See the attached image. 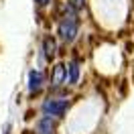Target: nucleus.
<instances>
[{
  "label": "nucleus",
  "mask_w": 134,
  "mask_h": 134,
  "mask_svg": "<svg viewBox=\"0 0 134 134\" xmlns=\"http://www.w3.org/2000/svg\"><path fill=\"white\" fill-rule=\"evenodd\" d=\"M57 51H59L57 39H55V37H51V35H47V37L43 39V47H41V57L45 59L47 63H51V61H55V57H57Z\"/></svg>",
  "instance_id": "39448f33"
},
{
  "label": "nucleus",
  "mask_w": 134,
  "mask_h": 134,
  "mask_svg": "<svg viewBox=\"0 0 134 134\" xmlns=\"http://www.w3.org/2000/svg\"><path fill=\"white\" fill-rule=\"evenodd\" d=\"M71 106V102L67 100V98H55V96H49L47 100H43L41 104V112L43 116H51L59 120V118H63L67 114V110Z\"/></svg>",
  "instance_id": "f03ea898"
},
{
  "label": "nucleus",
  "mask_w": 134,
  "mask_h": 134,
  "mask_svg": "<svg viewBox=\"0 0 134 134\" xmlns=\"http://www.w3.org/2000/svg\"><path fill=\"white\" fill-rule=\"evenodd\" d=\"M63 85H67V65L59 61V63H53L51 67V87L59 90Z\"/></svg>",
  "instance_id": "20e7f679"
},
{
  "label": "nucleus",
  "mask_w": 134,
  "mask_h": 134,
  "mask_svg": "<svg viewBox=\"0 0 134 134\" xmlns=\"http://www.w3.org/2000/svg\"><path fill=\"white\" fill-rule=\"evenodd\" d=\"M57 130V120L51 116H41L35 122V132L37 134H55Z\"/></svg>",
  "instance_id": "423d86ee"
},
{
  "label": "nucleus",
  "mask_w": 134,
  "mask_h": 134,
  "mask_svg": "<svg viewBox=\"0 0 134 134\" xmlns=\"http://www.w3.org/2000/svg\"><path fill=\"white\" fill-rule=\"evenodd\" d=\"M71 4H73L77 10H81V8L85 6V0H71Z\"/></svg>",
  "instance_id": "1a4fd4ad"
},
{
  "label": "nucleus",
  "mask_w": 134,
  "mask_h": 134,
  "mask_svg": "<svg viewBox=\"0 0 134 134\" xmlns=\"http://www.w3.org/2000/svg\"><path fill=\"white\" fill-rule=\"evenodd\" d=\"M79 29H81V18H79V10L69 2H63L61 6V14L57 20V37L61 43L71 45L75 43V39L79 37Z\"/></svg>",
  "instance_id": "f257e3e1"
},
{
  "label": "nucleus",
  "mask_w": 134,
  "mask_h": 134,
  "mask_svg": "<svg viewBox=\"0 0 134 134\" xmlns=\"http://www.w3.org/2000/svg\"><path fill=\"white\" fill-rule=\"evenodd\" d=\"M79 75H81V67L77 59H71L67 63V83L69 85H77L79 83Z\"/></svg>",
  "instance_id": "0eeeda50"
},
{
  "label": "nucleus",
  "mask_w": 134,
  "mask_h": 134,
  "mask_svg": "<svg viewBox=\"0 0 134 134\" xmlns=\"http://www.w3.org/2000/svg\"><path fill=\"white\" fill-rule=\"evenodd\" d=\"M35 2H37V6H39V8H47L53 0H35Z\"/></svg>",
  "instance_id": "6e6552de"
},
{
  "label": "nucleus",
  "mask_w": 134,
  "mask_h": 134,
  "mask_svg": "<svg viewBox=\"0 0 134 134\" xmlns=\"http://www.w3.org/2000/svg\"><path fill=\"white\" fill-rule=\"evenodd\" d=\"M26 87H29V96H39L43 92V87H45V73L41 69H31L29 71Z\"/></svg>",
  "instance_id": "7ed1b4c3"
},
{
  "label": "nucleus",
  "mask_w": 134,
  "mask_h": 134,
  "mask_svg": "<svg viewBox=\"0 0 134 134\" xmlns=\"http://www.w3.org/2000/svg\"><path fill=\"white\" fill-rule=\"evenodd\" d=\"M2 134H12V126H10V122H6V124H4V128H2Z\"/></svg>",
  "instance_id": "9d476101"
}]
</instances>
